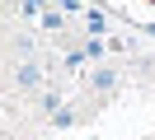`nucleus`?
I'll return each instance as SVG.
<instances>
[{
    "mask_svg": "<svg viewBox=\"0 0 155 140\" xmlns=\"http://www.w3.org/2000/svg\"><path fill=\"white\" fill-rule=\"evenodd\" d=\"M19 84L24 89H38V65H19Z\"/></svg>",
    "mask_w": 155,
    "mask_h": 140,
    "instance_id": "nucleus-1",
    "label": "nucleus"
},
{
    "mask_svg": "<svg viewBox=\"0 0 155 140\" xmlns=\"http://www.w3.org/2000/svg\"><path fill=\"white\" fill-rule=\"evenodd\" d=\"M89 84H94V89H113L117 75H113V70H94V79H89Z\"/></svg>",
    "mask_w": 155,
    "mask_h": 140,
    "instance_id": "nucleus-2",
    "label": "nucleus"
},
{
    "mask_svg": "<svg viewBox=\"0 0 155 140\" xmlns=\"http://www.w3.org/2000/svg\"><path fill=\"white\" fill-rule=\"evenodd\" d=\"M24 9H28V14H38V9H42V0H24Z\"/></svg>",
    "mask_w": 155,
    "mask_h": 140,
    "instance_id": "nucleus-3",
    "label": "nucleus"
}]
</instances>
